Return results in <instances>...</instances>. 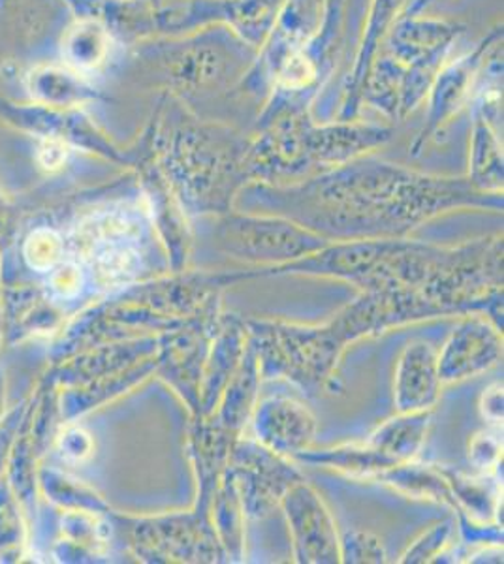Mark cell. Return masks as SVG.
<instances>
[{"instance_id": "cell-1", "label": "cell", "mask_w": 504, "mask_h": 564, "mask_svg": "<svg viewBox=\"0 0 504 564\" xmlns=\"http://www.w3.org/2000/svg\"><path fill=\"white\" fill-rule=\"evenodd\" d=\"M226 70V58L218 47L211 44H194L179 52L170 63V76L183 89H200L218 84Z\"/></svg>"}, {"instance_id": "cell-2", "label": "cell", "mask_w": 504, "mask_h": 564, "mask_svg": "<svg viewBox=\"0 0 504 564\" xmlns=\"http://www.w3.org/2000/svg\"><path fill=\"white\" fill-rule=\"evenodd\" d=\"M26 513L7 476H0V563H18L26 552Z\"/></svg>"}, {"instance_id": "cell-3", "label": "cell", "mask_w": 504, "mask_h": 564, "mask_svg": "<svg viewBox=\"0 0 504 564\" xmlns=\"http://www.w3.org/2000/svg\"><path fill=\"white\" fill-rule=\"evenodd\" d=\"M108 45V34L103 26H98L96 23H84L71 34L66 52L77 68L90 70L106 58Z\"/></svg>"}, {"instance_id": "cell-4", "label": "cell", "mask_w": 504, "mask_h": 564, "mask_svg": "<svg viewBox=\"0 0 504 564\" xmlns=\"http://www.w3.org/2000/svg\"><path fill=\"white\" fill-rule=\"evenodd\" d=\"M23 254L31 270L50 273V270L61 262L63 239L58 238L55 231L40 228L26 238Z\"/></svg>"}, {"instance_id": "cell-5", "label": "cell", "mask_w": 504, "mask_h": 564, "mask_svg": "<svg viewBox=\"0 0 504 564\" xmlns=\"http://www.w3.org/2000/svg\"><path fill=\"white\" fill-rule=\"evenodd\" d=\"M479 52L474 53L473 58H463L460 65L453 66L452 70H448L439 82L437 93H435V108L439 109V117L444 113V109L450 106H460L461 100L465 97L469 89V82L473 79L474 58Z\"/></svg>"}, {"instance_id": "cell-6", "label": "cell", "mask_w": 504, "mask_h": 564, "mask_svg": "<svg viewBox=\"0 0 504 564\" xmlns=\"http://www.w3.org/2000/svg\"><path fill=\"white\" fill-rule=\"evenodd\" d=\"M26 404H29V401L21 403V406L18 404L13 411L8 412L7 416H4V422L0 425V476L7 473L8 457H10L13 441L18 436V431H20Z\"/></svg>"}, {"instance_id": "cell-7", "label": "cell", "mask_w": 504, "mask_h": 564, "mask_svg": "<svg viewBox=\"0 0 504 564\" xmlns=\"http://www.w3.org/2000/svg\"><path fill=\"white\" fill-rule=\"evenodd\" d=\"M58 446L63 452V457L66 459H82L87 456L90 449V441L82 430L66 431L61 438H58Z\"/></svg>"}, {"instance_id": "cell-8", "label": "cell", "mask_w": 504, "mask_h": 564, "mask_svg": "<svg viewBox=\"0 0 504 564\" xmlns=\"http://www.w3.org/2000/svg\"><path fill=\"white\" fill-rule=\"evenodd\" d=\"M39 161L45 170H58L66 161V148L63 141L45 140L44 145L40 148Z\"/></svg>"}, {"instance_id": "cell-9", "label": "cell", "mask_w": 504, "mask_h": 564, "mask_svg": "<svg viewBox=\"0 0 504 564\" xmlns=\"http://www.w3.org/2000/svg\"><path fill=\"white\" fill-rule=\"evenodd\" d=\"M7 379H4V372H2V367H0V425L4 422V416H7Z\"/></svg>"}, {"instance_id": "cell-10", "label": "cell", "mask_w": 504, "mask_h": 564, "mask_svg": "<svg viewBox=\"0 0 504 564\" xmlns=\"http://www.w3.org/2000/svg\"><path fill=\"white\" fill-rule=\"evenodd\" d=\"M4 332H7V324H4V281H2V268H0V343L4 340Z\"/></svg>"}]
</instances>
